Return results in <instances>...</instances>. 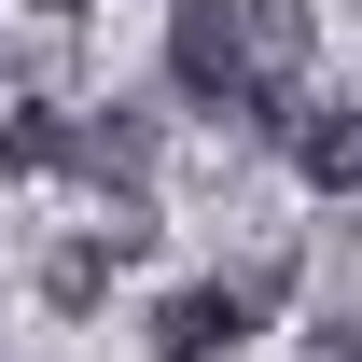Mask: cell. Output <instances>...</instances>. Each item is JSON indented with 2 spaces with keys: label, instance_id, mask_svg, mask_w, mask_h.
I'll list each match as a JSON object with an SVG mask.
<instances>
[{
  "label": "cell",
  "instance_id": "cell-6",
  "mask_svg": "<svg viewBox=\"0 0 362 362\" xmlns=\"http://www.w3.org/2000/svg\"><path fill=\"white\" fill-rule=\"evenodd\" d=\"M0 168H14V181L70 168V112H42V98H28V112H0Z\"/></svg>",
  "mask_w": 362,
  "mask_h": 362
},
{
  "label": "cell",
  "instance_id": "cell-4",
  "mask_svg": "<svg viewBox=\"0 0 362 362\" xmlns=\"http://www.w3.org/2000/svg\"><path fill=\"white\" fill-rule=\"evenodd\" d=\"M70 168L84 181H153V112H139V98H112V112H70Z\"/></svg>",
  "mask_w": 362,
  "mask_h": 362
},
{
  "label": "cell",
  "instance_id": "cell-5",
  "mask_svg": "<svg viewBox=\"0 0 362 362\" xmlns=\"http://www.w3.org/2000/svg\"><path fill=\"white\" fill-rule=\"evenodd\" d=\"M112 265H126V251H112V237H56V251H42V307L56 320H98V307H112Z\"/></svg>",
  "mask_w": 362,
  "mask_h": 362
},
{
  "label": "cell",
  "instance_id": "cell-3",
  "mask_svg": "<svg viewBox=\"0 0 362 362\" xmlns=\"http://www.w3.org/2000/svg\"><path fill=\"white\" fill-rule=\"evenodd\" d=\"M279 153H293V181H320V195H362V112L349 98H279Z\"/></svg>",
  "mask_w": 362,
  "mask_h": 362
},
{
  "label": "cell",
  "instance_id": "cell-1",
  "mask_svg": "<svg viewBox=\"0 0 362 362\" xmlns=\"http://www.w3.org/2000/svg\"><path fill=\"white\" fill-rule=\"evenodd\" d=\"M168 84L195 112H237V126H279V98H293L251 42V0H168Z\"/></svg>",
  "mask_w": 362,
  "mask_h": 362
},
{
  "label": "cell",
  "instance_id": "cell-2",
  "mask_svg": "<svg viewBox=\"0 0 362 362\" xmlns=\"http://www.w3.org/2000/svg\"><path fill=\"white\" fill-rule=\"evenodd\" d=\"M293 293V251H265L251 279H181L168 307H153V362H237L265 334V307Z\"/></svg>",
  "mask_w": 362,
  "mask_h": 362
},
{
  "label": "cell",
  "instance_id": "cell-8",
  "mask_svg": "<svg viewBox=\"0 0 362 362\" xmlns=\"http://www.w3.org/2000/svg\"><path fill=\"white\" fill-rule=\"evenodd\" d=\"M42 14H98V0H42Z\"/></svg>",
  "mask_w": 362,
  "mask_h": 362
},
{
  "label": "cell",
  "instance_id": "cell-7",
  "mask_svg": "<svg viewBox=\"0 0 362 362\" xmlns=\"http://www.w3.org/2000/svg\"><path fill=\"white\" fill-rule=\"evenodd\" d=\"M320 362H362V320H334V334H320Z\"/></svg>",
  "mask_w": 362,
  "mask_h": 362
}]
</instances>
